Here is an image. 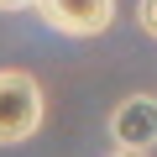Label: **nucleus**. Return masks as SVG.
Returning <instances> with one entry per match:
<instances>
[{
    "label": "nucleus",
    "instance_id": "423d86ee",
    "mask_svg": "<svg viewBox=\"0 0 157 157\" xmlns=\"http://www.w3.org/2000/svg\"><path fill=\"white\" fill-rule=\"evenodd\" d=\"M105 157H147V152H121V147H110Z\"/></svg>",
    "mask_w": 157,
    "mask_h": 157
},
{
    "label": "nucleus",
    "instance_id": "20e7f679",
    "mask_svg": "<svg viewBox=\"0 0 157 157\" xmlns=\"http://www.w3.org/2000/svg\"><path fill=\"white\" fill-rule=\"evenodd\" d=\"M131 16H136L141 37H152V42H157V0H136V11H131Z\"/></svg>",
    "mask_w": 157,
    "mask_h": 157
},
{
    "label": "nucleus",
    "instance_id": "f03ea898",
    "mask_svg": "<svg viewBox=\"0 0 157 157\" xmlns=\"http://www.w3.org/2000/svg\"><path fill=\"white\" fill-rule=\"evenodd\" d=\"M47 32L73 37V42H94L115 26V0H37L32 11Z\"/></svg>",
    "mask_w": 157,
    "mask_h": 157
},
{
    "label": "nucleus",
    "instance_id": "7ed1b4c3",
    "mask_svg": "<svg viewBox=\"0 0 157 157\" xmlns=\"http://www.w3.org/2000/svg\"><path fill=\"white\" fill-rule=\"evenodd\" d=\"M110 147L121 152H157V94H126L110 110Z\"/></svg>",
    "mask_w": 157,
    "mask_h": 157
},
{
    "label": "nucleus",
    "instance_id": "f257e3e1",
    "mask_svg": "<svg viewBox=\"0 0 157 157\" xmlns=\"http://www.w3.org/2000/svg\"><path fill=\"white\" fill-rule=\"evenodd\" d=\"M47 121V89L32 68H0V147H21Z\"/></svg>",
    "mask_w": 157,
    "mask_h": 157
},
{
    "label": "nucleus",
    "instance_id": "39448f33",
    "mask_svg": "<svg viewBox=\"0 0 157 157\" xmlns=\"http://www.w3.org/2000/svg\"><path fill=\"white\" fill-rule=\"evenodd\" d=\"M21 11H37V0H0V16H21Z\"/></svg>",
    "mask_w": 157,
    "mask_h": 157
}]
</instances>
